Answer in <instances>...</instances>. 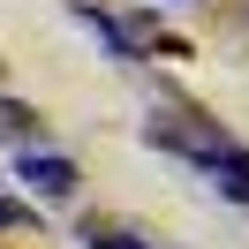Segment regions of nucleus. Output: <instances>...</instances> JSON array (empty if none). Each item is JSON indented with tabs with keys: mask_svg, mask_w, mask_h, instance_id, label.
<instances>
[{
	"mask_svg": "<svg viewBox=\"0 0 249 249\" xmlns=\"http://www.w3.org/2000/svg\"><path fill=\"white\" fill-rule=\"evenodd\" d=\"M16 174H23V189H31V196H46V204H68V196H76V181H83V174H76V159L46 151V143H31Z\"/></svg>",
	"mask_w": 249,
	"mask_h": 249,
	"instance_id": "1",
	"label": "nucleus"
},
{
	"mask_svg": "<svg viewBox=\"0 0 249 249\" xmlns=\"http://www.w3.org/2000/svg\"><path fill=\"white\" fill-rule=\"evenodd\" d=\"M76 23H83V31H91V38H98V46H106V53H113L121 68H136V38H128L121 23L106 16V8H91V0H76Z\"/></svg>",
	"mask_w": 249,
	"mask_h": 249,
	"instance_id": "2",
	"label": "nucleus"
},
{
	"mask_svg": "<svg viewBox=\"0 0 249 249\" xmlns=\"http://www.w3.org/2000/svg\"><path fill=\"white\" fill-rule=\"evenodd\" d=\"M204 174H212V189H219V196L249 204V151H242V143H227V151H212V159H204Z\"/></svg>",
	"mask_w": 249,
	"mask_h": 249,
	"instance_id": "3",
	"label": "nucleus"
},
{
	"mask_svg": "<svg viewBox=\"0 0 249 249\" xmlns=\"http://www.w3.org/2000/svg\"><path fill=\"white\" fill-rule=\"evenodd\" d=\"M0 143H16V151H31V143H46V121H38L23 98L0 91Z\"/></svg>",
	"mask_w": 249,
	"mask_h": 249,
	"instance_id": "4",
	"label": "nucleus"
},
{
	"mask_svg": "<svg viewBox=\"0 0 249 249\" xmlns=\"http://www.w3.org/2000/svg\"><path fill=\"white\" fill-rule=\"evenodd\" d=\"M83 249H151V242L128 227H83Z\"/></svg>",
	"mask_w": 249,
	"mask_h": 249,
	"instance_id": "5",
	"label": "nucleus"
},
{
	"mask_svg": "<svg viewBox=\"0 0 249 249\" xmlns=\"http://www.w3.org/2000/svg\"><path fill=\"white\" fill-rule=\"evenodd\" d=\"M0 227H31V212L23 204H0Z\"/></svg>",
	"mask_w": 249,
	"mask_h": 249,
	"instance_id": "6",
	"label": "nucleus"
}]
</instances>
